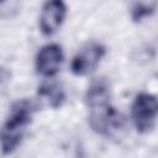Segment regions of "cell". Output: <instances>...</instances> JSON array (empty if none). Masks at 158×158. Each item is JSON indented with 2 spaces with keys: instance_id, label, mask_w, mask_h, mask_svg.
<instances>
[{
  "instance_id": "6da1fadb",
  "label": "cell",
  "mask_w": 158,
  "mask_h": 158,
  "mask_svg": "<svg viewBox=\"0 0 158 158\" xmlns=\"http://www.w3.org/2000/svg\"><path fill=\"white\" fill-rule=\"evenodd\" d=\"M85 102L89 110V125L101 136H112L123 127V118L111 105L110 85L105 78L94 80L86 90Z\"/></svg>"
},
{
  "instance_id": "7a4b0ae2",
  "label": "cell",
  "mask_w": 158,
  "mask_h": 158,
  "mask_svg": "<svg viewBox=\"0 0 158 158\" xmlns=\"http://www.w3.org/2000/svg\"><path fill=\"white\" fill-rule=\"evenodd\" d=\"M36 109L37 105L27 99L19 100L11 106L1 130V147L4 156L12 153L17 148Z\"/></svg>"
},
{
  "instance_id": "3957f363",
  "label": "cell",
  "mask_w": 158,
  "mask_h": 158,
  "mask_svg": "<svg viewBox=\"0 0 158 158\" xmlns=\"http://www.w3.org/2000/svg\"><path fill=\"white\" fill-rule=\"evenodd\" d=\"M131 117L138 132H148L158 117V98L148 93H139L132 102Z\"/></svg>"
},
{
  "instance_id": "277c9868",
  "label": "cell",
  "mask_w": 158,
  "mask_h": 158,
  "mask_svg": "<svg viewBox=\"0 0 158 158\" xmlns=\"http://www.w3.org/2000/svg\"><path fill=\"white\" fill-rule=\"evenodd\" d=\"M105 54V47L98 42L86 43L73 57L70 63V70L78 77H84L93 73L99 65L101 58Z\"/></svg>"
},
{
  "instance_id": "5b68a950",
  "label": "cell",
  "mask_w": 158,
  "mask_h": 158,
  "mask_svg": "<svg viewBox=\"0 0 158 158\" xmlns=\"http://www.w3.org/2000/svg\"><path fill=\"white\" fill-rule=\"evenodd\" d=\"M67 15V6L63 0H46L40 16V28L46 36L58 31Z\"/></svg>"
},
{
  "instance_id": "8992f818",
  "label": "cell",
  "mask_w": 158,
  "mask_h": 158,
  "mask_svg": "<svg viewBox=\"0 0 158 158\" xmlns=\"http://www.w3.org/2000/svg\"><path fill=\"white\" fill-rule=\"evenodd\" d=\"M63 52L60 46L51 43L43 46L36 57V69L43 77H53L60 68Z\"/></svg>"
},
{
  "instance_id": "52a82bcc",
  "label": "cell",
  "mask_w": 158,
  "mask_h": 158,
  "mask_svg": "<svg viewBox=\"0 0 158 158\" xmlns=\"http://www.w3.org/2000/svg\"><path fill=\"white\" fill-rule=\"evenodd\" d=\"M38 96L42 101L53 109L62 106L64 101V91L57 84H43L38 89Z\"/></svg>"
},
{
  "instance_id": "ba28073f",
  "label": "cell",
  "mask_w": 158,
  "mask_h": 158,
  "mask_svg": "<svg viewBox=\"0 0 158 158\" xmlns=\"http://www.w3.org/2000/svg\"><path fill=\"white\" fill-rule=\"evenodd\" d=\"M157 7V0H136L131 7V17L135 22L151 16Z\"/></svg>"
}]
</instances>
